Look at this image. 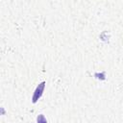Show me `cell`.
<instances>
[{
    "mask_svg": "<svg viewBox=\"0 0 123 123\" xmlns=\"http://www.w3.org/2000/svg\"><path fill=\"white\" fill-rule=\"evenodd\" d=\"M45 82H41L37 85V86L36 87L35 91H34V94H33V97H32V102L35 104L37 102V100L42 96V93H43V90H44V87H45Z\"/></svg>",
    "mask_w": 123,
    "mask_h": 123,
    "instance_id": "obj_1",
    "label": "cell"
},
{
    "mask_svg": "<svg viewBox=\"0 0 123 123\" xmlns=\"http://www.w3.org/2000/svg\"><path fill=\"white\" fill-rule=\"evenodd\" d=\"M37 123H47V120L43 114H38L37 117Z\"/></svg>",
    "mask_w": 123,
    "mask_h": 123,
    "instance_id": "obj_2",
    "label": "cell"
}]
</instances>
